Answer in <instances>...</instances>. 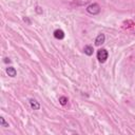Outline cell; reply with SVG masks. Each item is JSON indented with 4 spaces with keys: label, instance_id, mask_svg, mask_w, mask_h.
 <instances>
[{
    "label": "cell",
    "instance_id": "cell-1",
    "mask_svg": "<svg viewBox=\"0 0 135 135\" xmlns=\"http://www.w3.org/2000/svg\"><path fill=\"white\" fill-rule=\"evenodd\" d=\"M108 56H109V54H108V51L106 49L98 50V52H97V59L99 60V62H101V63L106 62V60L108 59Z\"/></svg>",
    "mask_w": 135,
    "mask_h": 135
},
{
    "label": "cell",
    "instance_id": "cell-2",
    "mask_svg": "<svg viewBox=\"0 0 135 135\" xmlns=\"http://www.w3.org/2000/svg\"><path fill=\"white\" fill-rule=\"evenodd\" d=\"M87 11H88V13L91 14V15H97V14H99V12H100V7H99L97 3H92V4H90V6L87 8Z\"/></svg>",
    "mask_w": 135,
    "mask_h": 135
},
{
    "label": "cell",
    "instance_id": "cell-3",
    "mask_svg": "<svg viewBox=\"0 0 135 135\" xmlns=\"http://www.w3.org/2000/svg\"><path fill=\"white\" fill-rule=\"evenodd\" d=\"M105 40H106L105 34H99V35L96 37V39H95V44H96L97 46H99V45H101V44L105 42Z\"/></svg>",
    "mask_w": 135,
    "mask_h": 135
},
{
    "label": "cell",
    "instance_id": "cell-4",
    "mask_svg": "<svg viewBox=\"0 0 135 135\" xmlns=\"http://www.w3.org/2000/svg\"><path fill=\"white\" fill-rule=\"evenodd\" d=\"M88 3H90V0H74L73 1V6L76 7H85Z\"/></svg>",
    "mask_w": 135,
    "mask_h": 135
},
{
    "label": "cell",
    "instance_id": "cell-5",
    "mask_svg": "<svg viewBox=\"0 0 135 135\" xmlns=\"http://www.w3.org/2000/svg\"><path fill=\"white\" fill-rule=\"evenodd\" d=\"M54 37L56 38V39H63L64 38V32L62 31V30H56L55 32H54Z\"/></svg>",
    "mask_w": 135,
    "mask_h": 135
},
{
    "label": "cell",
    "instance_id": "cell-6",
    "mask_svg": "<svg viewBox=\"0 0 135 135\" xmlns=\"http://www.w3.org/2000/svg\"><path fill=\"white\" fill-rule=\"evenodd\" d=\"M30 105H31V108L33 109V110H39L40 109V105H39V102L37 101V100H35V99H30Z\"/></svg>",
    "mask_w": 135,
    "mask_h": 135
},
{
    "label": "cell",
    "instance_id": "cell-7",
    "mask_svg": "<svg viewBox=\"0 0 135 135\" xmlns=\"http://www.w3.org/2000/svg\"><path fill=\"white\" fill-rule=\"evenodd\" d=\"M7 73H8V75L11 76V77H15L16 74H17L15 68H13V66H8V68H7Z\"/></svg>",
    "mask_w": 135,
    "mask_h": 135
},
{
    "label": "cell",
    "instance_id": "cell-8",
    "mask_svg": "<svg viewBox=\"0 0 135 135\" xmlns=\"http://www.w3.org/2000/svg\"><path fill=\"white\" fill-rule=\"evenodd\" d=\"M84 52H85V54H87L88 56L93 55V52H94L93 46H91V45H86L85 49H84Z\"/></svg>",
    "mask_w": 135,
    "mask_h": 135
},
{
    "label": "cell",
    "instance_id": "cell-9",
    "mask_svg": "<svg viewBox=\"0 0 135 135\" xmlns=\"http://www.w3.org/2000/svg\"><path fill=\"white\" fill-rule=\"evenodd\" d=\"M0 124H1V127H3V128H9L10 127L9 122H7L3 117H0Z\"/></svg>",
    "mask_w": 135,
    "mask_h": 135
},
{
    "label": "cell",
    "instance_id": "cell-10",
    "mask_svg": "<svg viewBox=\"0 0 135 135\" xmlns=\"http://www.w3.org/2000/svg\"><path fill=\"white\" fill-rule=\"evenodd\" d=\"M59 102H60L61 106H65V105L68 103V98L64 97V96H61V97L59 98Z\"/></svg>",
    "mask_w": 135,
    "mask_h": 135
},
{
    "label": "cell",
    "instance_id": "cell-11",
    "mask_svg": "<svg viewBox=\"0 0 135 135\" xmlns=\"http://www.w3.org/2000/svg\"><path fill=\"white\" fill-rule=\"evenodd\" d=\"M36 12H37L38 14H42V10H41V8L37 7V8H36Z\"/></svg>",
    "mask_w": 135,
    "mask_h": 135
},
{
    "label": "cell",
    "instance_id": "cell-12",
    "mask_svg": "<svg viewBox=\"0 0 135 135\" xmlns=\"http://www.w3.org/2000/svg\"><path fill=\"white\" fill-rule=\"evenodd\" d=\"M23 21H24V22H27L28 24H31V21H30V19H29L28 17H24V18H23Z\"/></svg>",
    "mask_w": 135,
    "mask_h": 135
},
{
    "label": "cell",
    "instance_id": "cell-13",
    "mask_svg": "<svg viewBox=\"0 0 135 135\" xmlns=\"http://www.w3.org/2000/svg\"><path fill=\"white\" fill-rule=\"evenodd\" d=\"M4 62H6V63H8V62L10 63V62H11V60H10L9 58H4Z\"/></svg>",
    "mask_w": 135,
    "mask_h": 135
}]
</instances>
